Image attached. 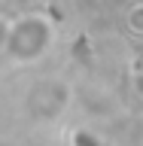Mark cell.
<instances>
[{"label": "cell", "instance_id": "obj_1", "mask_svg": "<svg viewBox=\"0 0 143 146\" xmlns=\"http://www.w3.org/2000/svg\"><path fill=\"white\" fill-rule=\"evenodd\" d=\"M49 43H52V25L40 15H25L6 31L3 52L9 61L27 64V61H37L49 49Z\"/></svg>", "mask_w": 143, "mask_h": 146}, {"label": "cell", "instance_id": "obj_2", "mask_svg": "<svg viewBox=\"0 0 143 146\" xmlns=\"http://www.w3.org/2000/svg\"><path fill=\"white\" fill-rule=\"evenodd\" d=\"M67 107V85L61 79H43L27 94V110L40 119H55Z\"/></svg>", "mask_w": 143, "mask_h": 146}, {"label": "cell", "instance_id": "obj_3", "mask_svg": "<svg viewBox=\"0 0 143 146\" xmlns=\"http://www.w3.org/2000/svg\"><path fill=\"white\" fill-rule=\"evenodd\" d=\"M128 25L134 27V31H143V3H137L131 9V15H128Z\"/></svg>", "mask_w": 143, "mask_h": 146}, {"label": "cell", "instance_id": "obj_4", "mask_svg": "<svg viewBox=\"0 0 143 146\" xmlns=\"http://www.w3.org/2000/svg\"><path fill=\"white\" fill-rule=\"evenodd\" d=\"M73 143H76V146H100L98 140H94V137H88L85 131H79V134L73 137Z\"/></svg>", "mask_w": 143, "mask_h": 146}]
</instances>
